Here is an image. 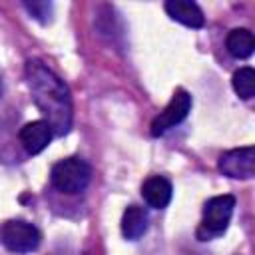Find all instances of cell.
<instances>
[{"label":"cell","instance_id":"cell-2","mask_svg":"<svg viewBox=\"0 0 255 255\" xmlns=\"http://www.w3.org/2000/svg\"><path fill=\"white\" fill-rule=\"evenodd\" d=\"M92 179V167L80 159V157H66L60 159L58 163H54L52 171H50V181L52 185L68 195L80 193L88 187Z\"/></svg>","mask_w":255,"mask_h":255},{"label":"cell","instance_id":"cell-6","mask_svg":"<svg viewBox=\"0 0 255 255\" xmlns=\"http://www.w3.org/2000/svg\"><path fill=\"white\" fill-rule=\"evenodd\" d=\"M217 167L223 175L233 179H249L255 175V147L245 145L237 149H229L219 155Z\"/></svg>","mask_w":255,"mask_h":255},{"label":"cell","instance_id":"cell-1","mask_svg":"<svg viewBox=\"0 0 255 255\" xmlns=\"http://www.w3.org/2000/svg\"><path fill=\"white\" fill-rule=\"evenodd\" d=\"M24 76L32 100L46 118L48 126L52 128V133L58 137L66 135L72 128L74 108H72L70 90L64 84V80L40 60H28L24 68Z\"/></svg>","mask_w":255,"mask_h":255},{"label":"cell","instance_id":"cell-13","mask_svg":"<svg viewBox=\"0 0 255 255\" xmlns=\"http://www.w3.org/2000/svg\"><path fill=\"white\" fill-rule=\"evenodd\" d=\"M24 8L40 22H48L52 16V4L50 2H24Z\"/></svg>","mask_w":255,"mask_h":255},{"label":"cell","instance_id":"cell-11","mask_svg":"<svg viewBox=\"0 0 255 255\" xmlns=\"http://www.w3.org/2000/svg\"><path fill=\"white\" fill-rule=\"evenodd\" d=\"M227 52L235 58H249L255 50V38L251 34V30L247 28H235L229 32L227 40H225Z\"/></svg>","mask_w":255,"mask_h":255},{"label":"cell","instance_id":"cell-3","mask_svg":"<svg viewBox=\"0 0 255 255\" xmlns=\"http://www.w3.org/2000/svg\"><path fill=\"white\" fill-rule=\"evenodd\" d=\"M233 207H235L233 195H215L207 199L203 205V219L197 229V239L207 241V239L223 235L231 221Z\"/></svg>","mask_w":255,"mask_h":255},{"label":"cell","instance_id":"cell-9","mask_svg":"<svg viewBox=\"0 0 255 255\" xmlns=\"http://www.w3.org/2000/svg\"><path fill=\"white\" fill-rule=\"evenodd\" d=\"M171 193H173L171 183L161 175H151L141 185V195L147 201V205L153 207V209L167 207L169 201H171Z\"/></svg>","mask_w":255,"mask_h":255},{"label":"cell","instance_id":"cell-12","mask_svg":"<svg viewBox=\"0 0 255 255\" xmlns=\"http://www.w3.org/2000/svg\"><path fill=\"white\" fill-rule=\"evenodd\" d=\"M231 86L241 100H251L255 94V70L249 66L239 68L231 78Z\"/></svg>","mask_w":255,"mask_h":255},{"label":"cell","instance_id":"cell-14","mask_svg":"<svg viewBox=\"0 0 255 255\" xmlns=\"http://www.w3.org/2000/svg\"><path fill=\"white\" fill-rule=\"evenodd\" d=\"M0 92H2V86H0Z\"/></svg>","mask_w":255,"mask_h":255},{"label":"cell","instance_id":"cell-7","mask_svg":"<svg viewBox=\"0 0 255 255\" xmlns=\"http://www.w3.org/2000/svg\"><path fill=\"white\" fill-rule=\"evenodd\" d=\"M52 137H54V133H52V128L48 126L46 120L30 122L20 129V141H22L24 149L30 155H36V153L44 151Z\"/></svg>","mask_w":255,"mask_h":255},{"label":"cell","instance_id":"cell-4","mask_svg":"<svg viewBox=\"0 0 255 255\" xmlns=\"http://www.w3.org/2000/svg\"><path fill=\"white\" fill-rule=\"evenodd\" d=\"M40 231L22 219H10L0 227V241L8 251L14 253H30L40 245Z\"/></svg>","mask_w":255,"mask_h":255},{"label":"cell","instance_id":"cell-8","mask_svg":"<svg viewBox=\"0 0 255 255\" xmlns=\"http://www.w3.org/2000/svg\"><path fill=\"white\" fill-rule=\"evenodd\" d=\"M165 12L169 14L171 20L187 26V28H203L205 26V16L203 10L189 0H167L165 2Z\"/></svg>","mask_w":255,"mask_h":255},{"label":"cell","instance_id":"cell-5","mask_svg":"<svg viewBox=\"0 0 255 255\" xmlns=\"http://www.w3.org/2000/svg\"><path fill=\"white\" fill-rule=\"evenodd\" d=\"M189 110H191V96H189L183 88H177V90L173 92L169 104L163 108V112H159V114L153 118L151 128H149L151 135H153V137H159V135H163L167 129H171L173 126L181 124V122L187 118Z\"/></svg>","mask_w":255,"mask_h":255},{"label":"cell","instance_id":"cell-10","mask_svg":"<svg viewBox=\"0 0 255 255\" xmlns=\"http://www.w3.org/2000/svg\"><path fill=\"white\" fill-rule=\"evenodd\" d=\"M147 229V213L139 205H128L122 215V233L128 241L139 239Z\"/></svg>","mask_w":255,"mask_h":255}]
</instances>
